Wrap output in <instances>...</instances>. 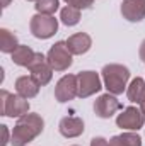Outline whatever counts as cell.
<instances>
[{"mask_svg": "<svg viewBox=\"0 0 145 146\" xmlns=\"http://www.w3.org/2000/svg\"><path fill=\"white\" fill-rule=\"evenodd\" d=\"M91 146H109V141H106V139L101 138V136H97V138H92Z\"/></svg>", "mask_w": 145, "mask_h": 146, "instance_id": "obj_23", "label": "cell"}, {"mask_svg": "<svg viewBox=\"0 0 145 146\" xmlns=\"http://www.w3.org/2000/svg\"><path fill=\"white\" fill-rule=\"evenodd\" d=\"M10 2H12V0H2V9H7V7L10 5Z\"/></svg>", "mask_w": 145, "mask_h": 146, "instance_id": "obj_25", "label": "cell"}, {"mask_svg": "<svg viewBox=\"0 0 145 146\" xmlns=\"http://www.w3.org/2000/svg\"><path fill=\"white\" fill-rule=\"evenodd\" d=\"M109 146H142V138L137 133H123L113 136L109 139Z\"/></svg>", "mask_w": 145, "mask_h": 146, "instance_id": "obj_17", "label": "cell"}, {"mask_svg": "<svg viewBox=\"0 0 145 146\" xmlns=\"http://www.w3.org/2000/svg\"><path fill=\"white\" fill-rule=\"evenodd\" d=\"M77 85H79V97L80 99L91 97L103 88L101 78L96 72H80L77 75Z\"/></svg>", "mask_w": 145, "mask_h": 146, "instance_id": "obj_6", "label": "cell"}, {"mask_svg": "<svg viewBox=\"0 0 145 146\" xmlns=\"http://www.w3.org/2000/svg\"><path fill=\"white\" fill-rule=\"evenodd\" d=\"M70 7H75V9H89L92 3H94V0H65Z\"/></svg>", "mask_w": 145, "mask_h": 146, "instance_id": "obj_21", "label": "cell"}, {"mask_svg": "<svg viewBox=\"0 0 145 146\" xmlns=\"http://www.w3.org/2000/svg\"><path fill=\"white\" fill-rule=\"evenodd\" d=\"M0 133H2V138H0V145L2 146H7L9 145V127L5 124L0 126Z\"/></svg>", "mask_w": 145, "mask_h": 146, "instance_id": "obj_22", "label": "cell"}, {"mask_svg": "<svg viewBox=\"0 0 145 146\" xmlns=\"http://www.w3.org/2000/svg\"><path fill=\"white\" fill-rule=\"evenodd\" d=\"M44 129V121L39 114L28 112L17 119V124L14 126L10 143L12 146H24L29 141L38 138Z\"/></svg>", "mask_w": 145, "mask_h": 146, "instance_id": "obj_1", "label": "cell"}, {"mask_svg": "<svg viewBox=\"0 0 145 146\" xmlns=\"http://www.w3.org/2000/svg\"><path fill=\"white\" fill-rule=\"evenodd\" d=\"M29 72H31V76H33L38 83L43 87V85L50 83V80H51V76H53V72H55V70H53L51 65L48 63L46 56H43L41 53H38L36 60H34L33 65L29 66Z\"/></svg>", "mask_w": 145, "mask_h": 146, "instance_id": "obj_9", "label": "cell"}, {"mask_svg": "<svg viewBox=\"0 0 145 146\" xmlns=\"http://www.w3.org/2000/svg\"><path fill=\"white\" fill-rule=\"evenodd\" d=\"M38 53L36 51H33L29 46H24V44H19L17 48H15V51L12 53V61L15 63V65H19V66H26V68H29L31 65H33V61L36 60Z\"/></svg>", "mask_w": 145, "mask_h": 146, "instance_id": "obj_15", "label": "cell"}, {"mask_svg": "<svg viewBox=\"0 0 145 146\" xmlns=\"http://www.w3.org/2000/svg\"><path fill=\"white\" fill-rule=\"evenodd\" d=\"M138 54H140V60L145 63V39L142 41V44H140V51H138Z\"/></svg>", "mask_w": 145, "mask_h": 146, "instance_id": "obj_24", "label": "cell"}, {"mask_svg": "<svg viewBox=\"0 0 145 146\" xmlns=\"http://www.w3.org/2000/svg\"><path fill=\"white\" fill-rule=\"evenodd\" d=\"M138 106H140V110H142V112H144V114H145V97H144V99H142V102H140Z\"/></svg>", "mask_w": 145, "mask_h": 146, "instance_id": "obj_26", "label": "cell"}, {"mask_svg": "<svg viewBox=\"0 0 145 146\" xmlns=\"http://www.w3.org/2000/svg\"><path fill=\"white\" fill-rule=\"evenodd\" d=\"M92 46V39L85 33H77L67 39V48L72 54H84L91 49Z\"/></svg>", "mask_w": 145, "mask_h": 146, "instance_id": "obj_12", "label": "cell"}, {"mask_svg": "<svg viewBox=\"0 0 145 146\" xmlns=\"http://www.w3.org/2000/svg\"><path fill=\"white\" fill-rule=\"evenodd\" d=\"M19 46V42H17V36L14 34V33H10L9 29H5V27H2L0 29V51L2 53H14L15 51V48Z\"/></svg>", "mask_w": 145, "mask_h": 146, "instance_id": "obj_18", "label": "cell"}, {"mask_svg": "<svg viewBox=\"0 0 145 146\" xmlns=\"http://www.w3.org/2000/svg\"><path fill=\"white\" fill-rule=\"evenodd\" d=\"M145 122V114L140 110V107H126L118 117L116 124L121 129H130V131H138Z\"/></svg>", "mask_w": 145, "mask_h": 146, "instance_id": "obj_8", "label": "cell"}, {"mask_svg": "<svg viewBox=\"0 0 145 146\" xmlns=\"http://www.w3.org/2000/svg\"><path fill=\"white\" fill-rule=\"evenodd\" d=\"M34 7H36L38 14H46V15H53V14H55V12L58 10L60 3H58V0H38Z\"/></svg>", "mask_w": 145, "mask_h": 146, "instance_id": "obj_20", "label": "cell"}, {"mask_svg": "<svg viewBox=\"0 0 145 146\" xmlns=\"http://www.w3.org/2000/svg\"><path fill=\"white\" fill-rule=\"evenodd\" d=\"M119 109H121L119 100L113 94H109V92L104 94V95H101L94 102V112H96V115H99L103 119H109L114 112H118Z\"/></svg>", "mask_w": 145, "mask_h": 146, "instance_id": "obj_10", "label": "cell"}, {"mask_svg": "<svg viewBox=\"0 0 145 146\" xmlns=\"http://www.w3.org/2000/svg\"><path fill=\"white\" fill-rule=\"evenodd\" d=\"M75 146H77V145H75Z\"/></svg>", "mask_w": 145, "mask_h": 146, "instance_id": "obj_28", "label": "cell"}, {"mask_svg": "<svg viewBox=\"0 0 145 146\" xmlns=\"http://www.w3.org/2000/svg\"><path fill=\"white\" fill-rule=\"evenodd\" d=\"M126 97H128V100L130 102H137V104H140L142 102V99L145 97V82L144 78H135V80H132V83L128 85V88H126Z\"/></svg>", "mask_w": 145, "mask_h": 146, "instance_id": "obj_16", "label": "cell"}, {"mask_svg": "<svg viewBox=\"0 0 145 146\" xmlns=\"http://www.w3.org/2000/svg\"><path fill=\"white\" fill-rule=\"evenodd\" d=\"M60 19H62V22H63L65 26H75V24H79V21H80V10L75 9V7L67 5L65 9H62Z\"/></svg>", "mask_w": 145, "mask_h": 146, "instance_id": "obj_19", "label": "cell"}, {"mask_svg": "<svg viewBox=\"0 0 145 146\" xmlns=\"http://www.w3.org/2000/svg\"><path fill=\"white\" fill-rule=\"evenodd\" d=\"M121 15L130 22H140L145 17V0H123Z\"/></svg>", "mask_w": 145, "mask_h": 146, "instance_id": "obj_11", "label": "cell"}, {"mask_svg": "<svg viewBox=\"0 0 145 146\" xmlns=\"http://www.w3.org/2000/svg\"><path fill=\"white\" fill-rule=\"evenodd\" d=\"M31 33L38 39H48L58 31V21L53 15H46V14H36L33 15L31 22H29Z\"/></svg>", "mask_w": 145, "mask_h": 146, "instance_id": "obj_5", "label": "cell"}, {"mask_svg": "<svg viewBox=\"0 0 145 146\" xmlns=\"http://www.w3.org/2000/svg\"><path fill=\"white\" fill-rule=\"evenodd\" d=\"M39 83H38L36 80L33 78V76H28V75H24V76H19L17 80H15V90H17V94L21 95V97H24V99H33V97H36L38 92H39Z\"/></svg>", "mask_w": 145, "mask_h": 146, "instance_id": "obj_13", "label": "cell"}, {"mask_svg": "<svg viewBox=\"0 0 145 146\" xmlns=\"http://www.w3.org/2000/svg\"><path fill=\"white\" fill-rule=\"evenodd\" d=\"M72 56L73 54L68 51L67 42L58 41L50 48V51L46 54V60H48V63L51 65V68L55 72H65L72 65Z\"/></svg>", "mask_w": 145, "mask_h": 146, "instance_id": "obj_4", "label": "cell"}, {"mask_svg": "<svg viewBox=\"0 0 145 146\" xmlns=\"http://www.w3.org/2000/svg\"><path fill=\"white\" fill-rule=\"evenodd\" d=\"M103 82H104V87L108 88L109 94L113 95H119L125 92L126 88V83H128V78H130V70L123 65H106L103 68Z\"/></svg>", "mask_w": 145, "mask_h": 146, "instance_id": "obj_2", "label": "cell"}, {"mask_svg": "<svg viewBox=\"0 0 145 146\" xmlns=\"http://www.w3.org/2000/svg\"><path fill=\"white\" fill-rule=\"evenodd\" d=\"M58 129L65 138H77L84 133V121L80 117H63Z\"/></svg>", "mask_w": 145, "mask_h": 146, "instance_id": "obj_14", "label": "cell"}, {"mask_svg": "<svg viewBox=\"0 0 145 146\" xmlns=\"http://www.w3.org/2000/svg\"><path fill=\"white\" fill-rule=\"evenodd\" d=\"M29 102L28 99L21 97L19 94H9L7 90L0 92V115H9V117H21L28 114Z\"/></svg>", "mask_w": 145, "mask_h": 146, "instance_id": "obj_3", "label": "cell"}, {"mask_svg": "<svg viewBox=\"0 0 145 146\" xmlns=\"http://www.w3.org/2000/svg\"><path fill=\"white\" fill-rule=\"evenodd\" d=\"M79 97V85H77V75H65L58 80L55 87V99L58 102H68Z\"/></svg>", "mask_w": 145, "mask_h": 146, "instance_id": "obj_7", "label": "cell"}, {"mask_svg": "<svg viewBox=\"0 0 145 146\" xmlns=\"http://www.w3.org/2000/svg\"><path fill=\"white\" fill-rule=\"evenodd\" d=\"M29 2H38V0H29Z\"/></svg>", "mask_w": 145, "mask_h": 146, "instance_id": "obj_27", "label": "cell"}]
</instances>
